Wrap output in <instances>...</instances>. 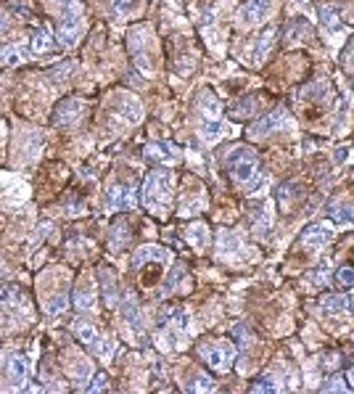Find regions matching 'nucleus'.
Wrapping results in <instances>:
<instances>
[{
	"label": "nucleus",
	"mask_w": 354,
	"mask_h": 394,
	"mask_svg": "<svg viewBox=\"0 0 354 394\" xmlns=\"http://www.w3.org/2000/svg\"><path fill=\"white\" fill-rule=\"evenodd\" d=\"M175 196V172L172 169H154L143 183V204L154 215H167Z\"/></svg>",
	"instance_id": "obj_1"
},
{
	"label": "nucleus",
	"mask_w": 354,
	"mask_h": 394,
	"mask_svg": "<svg viewBox=\"0 0 354 394\" xmlns=\"http://www.w3.org/2000/svg\"><path fill=\"white\" fill-rule=\"evenodd\" d=\"M227 169H230L235 186L254 188L259 183V159L249 146H235L227 154Z\"/></svg>",
	"instance_id": "obj_2"
},
{
	"label": "nucleus",
	"mask_w": 354,
	"mask_h": 394,
	"mask_svg": "<svg viewBox=\"0 0 354 394\" xmlns=\"http://www.w3.org/2000/svg\"><path fill=\"white\" fill-rule=\"evenodd\" d=\"M198 355L204 360L206 366L217 371V373H227L233 368V360H235V347L227 344V341H204L198 347Z\"/></svg>",
	"instance_id": "obj_3"
},
{
	"label": "nucleus",
	"mask_w": 354,
	"mask_h": 394,
	"mask_svg": "<svg viewBox=\"0 0 354 394\" xmlns=\"http://www.w3.org/2000/svg\"><path fill=\"white\" fill-rule=\"evenodd\" d=\"M27 373H29V360L21 352H9V355L3 357V376H6L11 389H21L24 381H27Z\"/></svg>",
	"instance_id": "obj_4"
},
{
	"label": "nucleus",
	"mask_w": 354,
	"mask_h": 394,
	"mask_svg": "<svg viewBox=\"0 0 354 394\" xmlns=\"http://www.w3.org/2000/svg\"><path fill=\"white\" fill-rule=\"evenodd\" d=\"M135 204H138V193L132 186L114 183L106 191V212H127V209H135Z\"/></svg>",
	"instance_id": "obj_5"
},
{
	"label": "nucleus",
	"mask_w": 354,
	"mask_h": 394,
	"mask_svg": "<svg viewBox=\"0 0 354 394\" xmlns=\"http://www.w3.org/2000/svg\"><path fill=\"white\" fill-rule=\"evenodd\" d=\"M246 254V241L238 230H220L217 235V257H222L227 262H238Z\"/></svg>",
	"instance_id": "obj_6"
},
{
	"label": "nucleus",
	"mask_w": 354,
	"mask_h": 394,
	"mask_svg": "<svg viewBox=\"0 0 354 394\" xmlns=\"http://www.w3.org/2000/svg\"><path fill=\"white\" fill-rule=\"evenodd\" d=\"M82 114H85V104L80 101V98H64V101L53 109V114H50V124L66 127V124L80 122Z\"/></svg>",
	"instance_id": "obj_7"
},
{
	"label": "nucleus",
	"mask_w": 354,
	"mask_h": 394,
	"mask_svg": "<svg viewBox=\"0 0 354 394\" xmlns=\"http://www.w3.org/2000/svg\"><path fill=\"white\" fill-rule=\"evenodd\" d=\"M283 124H291V114L280 106V109L270 112L267 117H262L259 122H254L252 127H249V135H252V138H267L270 132L280 130Z\"/></svg>",
	"instance_id": "obj_8"
},
{
	"label": "nucleus",
	"mask_w": 354,
	"mask_h": 394,
	"mask_svg": "<svg viewBox=\"0 0 354 394\" xmlns=\"http://www.w3.org/2000/svg\"><path fill=\"white\" fill-rule=\"evenodd\" d=\"M333 238H336V233L331 225H326V223H312L309 228H304V233H301V244L307 246V249L320 252V249H326Z\"/></svg>",
	"instance_id": "obj_9"
},
{
	"label": "nucleus",
	"mask_w": 354,
	"mask_h": 394,
	"mask_svg": "<svg viewBox=\"0 0 354 394\" xmlns=\"http://www.w3.org/2000/svg\"><path fill=\"white\" fill-rule=\"evenodd\" d=\"M169 260V252L164 249V246H156V244H146V246H140L138 252L132 254V270H143L146 265H161Z\"/></svg>",
	"instance_id": "obj_10"
},
{
	"label": "nucleus",
	"mask_w": 354,
	"mask_h": 394,
	"mask_svg": "<svg viewBox=\"0 0 354 394\" xmlns=\"http://www.w3.org/2000/svg\"><path fill=\"white\" fill-rule=\"evenodd\" d=\"M146 156H149L151 161L161 164V167H172V164L180 161V151H177L175 143L156 141V143H149V146H146Z\"/></svg>",
	"instance_id": "obj_11"
},
{
	"label": "nucleus",
	"mask_w": 354,
	"mask_h": 394,
	"mask_svg": "<svg viewBox=\"0 0 354 394\" xmlns=\"http://www.w3.org/2000/svg\"><path fill=\"white\" fill-rule=\"evenodd\" d=\"M270 11H272V0H246L241 6V11H238V16L246 24H257V21L267 19Z\"/></svg>",
	"instance_id": "obj_12"
},
{
	"label": "nucleus",
	"mask_w": 354,
	"mask_h": 394,
	"mask_svg": "<svg viewBox=\"0 0 354 394\" xmlns=\"http://www.w3.org/2000/svg\"><path fill=\"white\" fill-rule=\"evenodd\" d=\"M275 35H278V27H275V24H270V27L262 29V35H259L257 40H254L252 64H262V61L267 58V53H270L272 46H275Z\"/></svg>",
	"instance_id": "obj_13"
},
{
	"label": "nucleus",
	"mask_w": 354,
	"mask_h": 394,
	"mask_svg": "<svg viewBox=\"0 0 354 394\" xmlns=\"http://www.w3.org/2000/svg\"><path fill=\"white\" fill-rule=\"evenodd\" d=\"M80 32H82V16H66V19L58 21L56 40L61 46H75Z\"/></svg>",
	"instance_id": "obj_14"
},
{
	"label": "nucleus",
	"mask_w": 354,
	"mask_h": 394,
	"mask_svg": "<svg viewBox=\"0 0 354 394\" xmlns=\"http://www.w3.org/2000/svg\"><path fill=\"white\" fill-rule=\"evenodd\" d=\"M320 307H323L326 315L338 318V315H349L354 304H352V297H346V294H328V297H323Z\"/></svg>",
	"instance_id": "obj_15"
},
{
	"label": "nucleus",
	"mask_w": 354,
	"mask_h": 394,
	"mask_svg": "<svg viewBox=\"0 0 354 394\" xmlns=\"http://www.w3.org/2000/svg\"><path fill=\"white\" fill-rule=\"evenodd\" d=\"M262 112V95H243L230 106V117L233 119H249L254 114Z\"/></svg>",
	"instance_id": "obj_16"
},
{
	"label": "nucleus",
	"mask_w": 354,
	"mask_h": 394,
	"mask_svg": "<svg viewBox=\"0 0 354 394\" xmlns=\"http://www.w3.org/2000/svg\"><path fill=\"white\" fill-rule=\"evenodd\" d=\"M127 244H130V223L124 217H117L112 233H109V246H112V252H122Z\"/></svg>",
	"instance_id": "obj_17"
},
{
	"label": "nucleus",
	"mask_w": 354,
	"mask_h": 394,
	"mask_svg": "<svg viewBox=\"0 0 354 394\" xmlns=\"http://www.w3.org/2000/svg\"><path fill=\"white\" fill-rule=\"evenodd\" d=\"M75 307L80 312H90L95 310V286L93 283H80L75 289Z\"/></svg>",
	"instance_id": "obj_18"
},
{
	"label": "nucleus",
	"mask_w": 354,
	"mask_h": 394,
	"mask_svg": "<svg viewBox=\"0 0 354 394\" xmlns=\"http://www.w3.org/2000/svg\"><path fill=\"white\" fill-rule=\"evenodd\" d=\"M320 21H323V29H326L328 35H338V32H344V21H341V14L338 9L333 6H320Z\"/></svg>",
	"instance_id": "obj_19"
},
{
	"label": "nucleus",
	"mask_w": 354,
	"mask_h": 394,
	"mask_svg": "<svg viewBox=\"0 0 354 394\" xmlns=\"http://www.w3.org/2000/svg\"><path fill=\"white\" fill-rule=\"evenodd\" d=\"M101 283H103V299L109 307H117L119 304V289H117V278L109 267H101Z\"/></svg>",
	"instance_id": "obj_20"
},
{
	"label": "nucleus",
	"mask_w": 354,
	"mask_h": 394,
	"mask_svg": "<svg viewBox=\"0 0 354 394\" xmlns=\"http://www.w3.org/2000/svg\"><path fill=\"white\" fill-rule=\"evenodd\" d=\"M21 304V291L16 286H0V315H9Z\"/></svg>",
	"instance_id": "obj_21"
},
{
	"label": "nucleus",
	"mask_w": 354,
	"mask_h": 394,
	"mask_svg": "<svg viewBox=\"0 0 354 394\" xmlns=\"http://www.w3.org/2000/svg\"><path fill=\"white\" fill-rule=\"evenodd\" d=\"M122 312H124V320H127V326H130L138 336H143V323H140V310L138 304H135V299H132V294H127L124 297V302H122Z\"/></svg>",
	"instance_id": "obj_22"
},
{
	"label": "nucleus",
	"mask_w": 354,
	"mask_h": 394,
	"mask_svg": "<svg viewBox=\"0 0 354 394\" xmlns=\"http://www.w3.org/2000/svg\"><path fill=\"white\" fill-rule=\"evenodd\" d=\"M328 217L331 220H336V223H341V225H352L354 223V207H349V204H338V201H333V204H328Z\"/></svg>",
	"instance_id": "obj_23"
},
{
	"label": "nucleus",
	"mask_w": 354,
	"mask_h": 394,
	"mask_svg": "<svg viewBox=\"0 0 354 394\" xmlns=\"http://www.w3.org/2000/svg\"><path fill=\"white\" fill-rule=\"evenodd\" d=\"M69 376H72V381H77V384L87 381V378L93 376V371H90V363H87V360H82V357H72V360H69Z\"/></svg>",
	"instance_id": "obj_24"
},
{
	"label": "nucleus",
	"mask_w": 354,
	"mask_h": 394,
	"mask_svg": "<svg viewBox=\"0 0 354 394\" xmlns=\"http://www.w3.org/2000/svg\"><path fill=\"white\" fill-rule=\"evenodd\" d=\"M75 336L82 341V344H87V347H93V344H98V329H95L93 323H85V320H77L75 323Z\"/></svg>",
	"instance_id": "obj_25"
},
{
	"label": "nucleus",
	"mask_w": 354,
	"mask_h": 394,
	"mask_svg": "<svg viewBox=\"0 0 354 394\" xmlns=\"http://www.w3.org/2000/svg\"><path fill=\"white\" fill-rule=\"evenodd\" d=\"M66 307H69V297H66L64 291H58V294H53V297H48L45 299V312L50 315V318L61 315Z\"/></svg>",
	"instance_id": "obj_26"
},
{
	"label": "nucleus",
	"mask_w": 354,
	"mask_h": 394,
	"mask_svg": "<svg viewBox=\"0 0 354 394\" xmlns=\"http://www.w3.org/2000/svg\"><path fill=\"white\" fill-rule=\"evenodd\" d=\"M29 43H32V50H35V53H48L50 46H53V35H50L48 29H38Z\"/></svg>",
	"instance_id": "obj_27"
},
{
	"label": "nucleus",
	"mask_w": 354,
	"mask_h": 394,
	"mask_svg": "<svg viewBox=\"0 0 354 394\" xmlns=\"http://www.w3.org/2000/svg\"><path fill=\"white\" fill-rule=\"evenodd\" d=\"M138 6H140V0H112L114 19H127Z\"/></svg>",
	"instance_id": "obj_28"
},
{
	"label": "nucleus",
	"mask_w": 354,
	"mask_h": 394,
	"mask_svg": "<svg viewBox=\"0 0 354 394\" xmlns=\"http://www.w3.org/2000/svg\"><path fill=\"white\" fill-rule=\"evenodd\" d=\"M21 50L16 46H0V64L6 66H19L21 64Z\"/></svg>",
	"instance_id": "obj_29"
},
{
	"label": "nucleus",
	"mask_w": 354,
	"mask_h": 394,
	"mask_svg": "<svg viewBox=\"0 0 354 394\" xmlns=\"http://www.w3.org/2000/svg\"><path fill=\"white\" fill-rule=\"evenodd\" d=\"M188 241H191V246H196V249H204L206 241H209V235H206V228L204 225H191L188 228Z\"/></svg>",
	"instance_id": "obj_30"
},
{
	"label": "nucleus",
	"mask_w": 354,
	"mask_h": 394,
	"mask_svg": "<svg viewBox=\"0 0 354 394\" xmlns=\"http://www.w3.org/2000/svg\"><path fill=\"white\" fill-rule=\"evenodd\" d=\"M312 32H309V27L304 24V21H294L289 29H286V38L291 40V43H299V40H304V38H309Z\"/></svg>",
	"instance_id": "obj_31"
},
{
	"label": "nucleus",
	"mask_w": 354,
	"mask_h": 394,
	"mask_svg": "<svg viewBox=\"0 0 354 394\" xmlns=\"http://www.w3.org/2000/svg\"><path fill=\"white\" fill-rule=\"evenodd\" d=\"M201 135H204V141L215 143L220 135H222V130H220V122H215V119H204L201 122Z\"/></svg>",
	"instance_id": "obj_32"
},
{
	"label": "nucleus",
	"mask_w": 354,
	"mask_h": 394,
	"mask_svg": "<svg viewBox=\"0 0 354 394\" xmlns=\"http://www.w3.org/2000/svg\"><path fill=\"white\" fill-rule=\"evenodd\" d=\"M233 334H235V341H238V347H241V349H249L254 344V336L249 334V329H246L243 323H238V326H235Z\"/></svg>",
	"instance_id": "obj_33"
},
{
	"label": "nucleus",
	"mask_w": 354,
	"mask_h": 394,
	"mask_svg": "<svg viewBox=\"0 0 354 394\" xmlns=\"http://www.w3.org/2000/svg\"><path fill=\"white\" fill-rule=\"evenodd\" d=\"M193 381H196V384H191V392H215V381H212V376L198 373Z\"/></svg>",
	"instance_id": "obj_34"
},
{
	"label": "nucleus",
	"mask_w": 354,
	"mask_h": 394,
	"mask_svg": "<svg viewBox=\"0 0 354 394\" xmlns=\"http://www.w3.org/2000/svg\"><path fill=\"white\" fill-rule=\"evenodd\" d=\"M252 392L259 394V392H280L278 384H272V376H259L257 384H252Z\"/></svg>",
	"instance_id": "obj_35"
},
{
	"label": "nucleus",
	"mask_w": 354,
	"mask_h": 394,
	"mask_svg": "<svg viewBox=\"0 0 354 394\" xmlns=\"http://www.w3.org/2000/svg\"><path fill=\"white\" fill-rule=\"evenodd\" d=\"M254 230H257V233H267V230H270V212H267V207L257 209V217H254Z\"/></svg>",
	"instance_id": "obj_36"
},
{
	"label": "nucleus",
	"mask_w": 354,
	"mask_h": 394,
	"mask_svg": "<svg viewBox=\"0 0 354 394\" xmlns=\"http://www.w3.org/2000/svg\"><path fill=\"white\" fill-rule=\"evenodd\" d=\"M186 275V265H175L172 267V272H169V278H167V283H164V291H172L180 283V278Z\"/></svg>",
	"instance_id": "obj_37"
},
{
	"label": "nucleus",
	"mask_w": 354,
	"mask_h": 394,
	"mask_svg": "<svg viewBox=\"0 0 354 394\" xmlns=\"http://www.w3.org/2000/svg\"><path fill=\"white\" fill-rule=\"evenodd\" d=\"M336 283H338V286H346V289H352L354 286V267H341V270L336 272Z\"/></svg>",
	"instance_id": "obj_38"
},
{
	"label": "nucleus",
	"mask_w": 354,
	"mask_h": 394,
	"mask_svg": "<svg viewBox=\"0 0 354 394\" xmlns=\"http://www.w3.org/2000/svg\"><path fill=\"white\" fill-rule=\"evenodd\" d=\"M323 389H326V392H349L352 386L346 384L344 376H333V378H331V381H328V384L323 386Z\"/></svg>",
	"instance_id": "obj_39"
},
{
	"label": "nucleus",
	"mask_w": 354,
	"mask_h": 394,
	"mask_svg": "<svg viewBox=\"0 0 354 394\" xmlns=\"http://www.w3.org/2000/svg\"><path fill=\"white\" fill-rule=\"evenodd\" d=\"M103 389H109V376L103 373H95V378L87 384V392H103Z\"/></svg>",
	"instance_id": "obj_40"
},
{
	"label": "nucleus",
	"mask_w": 354,
	"mask_h": 394,
	"mask_svg": "<svg viewBox=\"0 0 354 394\" xmlns=\"http://www.w3.org/2000/svg\"><path fill=\"white\" fill-rule=\"evenodd\" d=\"M341 61H344V69H349V72H352V69H354V40L349 43V46H346L344 58H341Z\"/></svg>",
	"instance_id": "obj_41"
},
{
	"label": "nucleus",
	"mask_w": 354,
	"mask_h": 394,
	"mask_svg": "<svg viewBox=\"0 0 354 394\" xmlns=\"http://www.w3.org/2000/svg\"><path fill=\"white\" fill-rule=\"evenodd\" d=\"M341 366V360H338V355H328L323 357V368H328V371H336V368Z\"/></svg>",
	"instance_id": "obj_42"
},
{
	"label": "nucleus",
	"mask_w": 354,
	"mask_h": 394,
	"mask_svg": "<svg viewBox=\"0 0 354 394\" xmlns=\"http://www.w3.org/2000/svg\"><path fill=\"white\" fill-rule=\"evenodd\" d=\"M6 29H9V16L0 11V32H6Z\"/></svg>",
	"instance_id": "obj_43"
},
{
	"label": "nucleus",
	"mask_w": 354,
	"mask_h": 394,
	"mask_svg": "<svg viewBox=\"0 0 354 394\" xmlns=\"http://www.w3.org/2000/svg\"><path fill=\"white\" fill-rule=\"evenodd\" d=\"M346 381H352V384H349V386H352V389H354V363H352V366H349V368H346Z\"/></svg>",
	"instance_id": "obj_44"
}]
</instances>
